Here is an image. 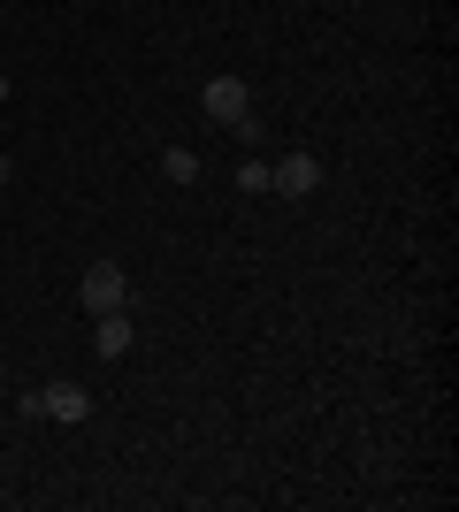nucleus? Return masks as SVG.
<instances>
[{
	"label": "nucleus",
	"instance_id": "nucleus-1",
	"mask_svg": "<svg viewBox=\"0 0 459 512\" xmlns=\"http://www.w3.org/2000/svg\"><path fill=\"white\" fill-rule=\"evenodd\" d=\"M199 107H207V123L238 130L245 146L261 138V123H253V85H245V77H207V85H199Z\"/></svg>",
	"mask_w": 459,
	"mask_h": 512
},
{
	"label": "nucleus",
	"instance_id": "nucleus-4",
	"mask_svg": "<svg viewBox=\"0 0 459 512\" xmlns=\"http://www.w3.org/2000/svg\"><path fill=\"white\" fill-rule=\"evenodd\" d=\"M268 192H284V199L322 192V161H314V153H284V161L268 169Z\"/></svg>",
	"mask_w": 459,
	"mask_h": 512
},
{
	"label": "nucleus",
	"instance_id": "nucleus-8",
	"mask_svg": "<svg viewBox=\"0 0 459 512\" xmlns=\"http://www.w3.org/2000/svg\"><path fill=\"white\" fill-rule=\"evenodd\" d=\"M8 176H16V169H8V153H0V184H8Z\"/></svg>",
	"mask_w": 459,
	"mask_h": 512
},
{
	"label": "nucleus",
	"instance_id": "nucleus-3",
	"mask_svg": "<svg viewBox=\"0 0 459 512\" xmlns=\"http://www.w3.org/2000/svg\"><path fill=\"white\" fill-rule=\"evenodd\" d=\"M23 413H39V421L77 428V421H92V390H85V383H39L31 398H23Z\"/></svg>",
	"mask_w": 459,
	"mask_h": 512
},
{
	"label": "nucleus",
	"instance_id": "nucleus-5",
	"mask_svg": "<svg viewBox=\"0 0 459 512\" xmlns=\"http://www.w3.org/2000/svg\"><path fill=\"white\" fill-rule=\"evenodd\" d=\"M138 344V329H131V314H100V360H123Z\"/></svg>",
	"mask_w": 459,
	"mask_h": 512
},
{
	"label": "nucleus",
	"instance_id": "nucleus-9",
	"mask_svg": "<svg viewBox=\"0 0 459 512\" xmlns=\"http://www.w3.org/2000/svg\"><path fill=\"white\" fill-rule=\"evenodd\" d=\"M0 100H8V77H0Z\"/></svg>",
	"mask_w": 459,
	"mask_h": 512
},
{
	"label": "nucleus",
	"instance_id": "nucleus-6",
	"mask_svg": "<svg viewBox=\"0 0 459 512\" xmlns=\"http://www.w3.org/2000/svg\"><path fill=\"white\" fill-rule=\"evenodd\" d=\"M161 176H169V184H199V153L192 146H169V153H161Z\"/></svg>",
	"mask_w": 459,
	"mask_h": 512
},
{
	"label": "nucleus",
	"instance_id": "nucleus-7",
	"mask_svg": "<svg viewBox=\"0 0 459 512\" xmlns=\"http://www.w3.org/2000/svg\"><path fill=\"white\" fill-rule=\"evenodd\" d=\"M238 192H268V161H261V153H245V161H238Z\"/></svg>",
	"mask_w": 459,
	"mask_h": 512
},
{
	"label": "nucleus",
	"instance_id": "nucleus-2",
	"mask_svg": "<svg viewBox=\"0 0 459 512\" xmlns=\"http://www.w3.org/2000/svg\"><path fill=\"white\" fill-rule=\"evenodd\" d=\"M77 306H85L92 321H100V314H123V306H131V276H123L115 260H92L85 283H77Z\"/></svg>",
	"mask_w": 459,
	"mask_h": 512
}]
</instances>
